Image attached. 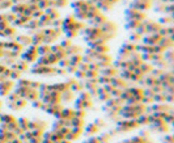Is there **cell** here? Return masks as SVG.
I'll use <instances>...</instances> for the list:
<instances>
[{
  "instance_id": "6da1fadb",
  "label": "cell",
  "mask_w": 174,
  "mask_h": 143,
  "mask_svg": "<svg viewBox=\"0 0 174 143\" xmlns=\"http://www.w3.org/2000/svg\"><path fill=\"white\" fill-rule=\"evenodd\" d=\"M151 0H135L132 3V5L135 7V9H148L151 7Z\"/></svg>"
}]
</instances>
